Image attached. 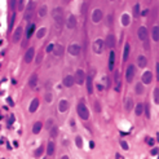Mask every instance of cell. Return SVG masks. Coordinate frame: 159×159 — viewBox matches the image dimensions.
Returning <instances> with one entry per match:
<instances>
[{
	"mask_svg": "<svg viewBox=\"0 0 159 159\" xmlns=\"http://www.w3.org/2000/svg\"><path fill=\"white\" fill-rule=\"evenodd\" d=\"M76 111H78V115L83 120L89 119V111H88V109H87V106L84 105V103H79L78 107H76Z\"/></svg>",
	"mask_w": 159,
	"mask_h": 159,
	"instance_id": "1",
	"label": "cell"
},
{
	"mask_svg": "<svg viewBox=\"0 0 159 159\" xmlns=\"http://www.w3.org/2000/svg\"><path fill=\"white\" fill-rule=\"evenodd\" d=\"M52 16H53L54 21L57 23L64 22V10H62V8H54L53 12H52Z\"/></svg>",
	"mask_w": 159,
	"mask_h": 159,
	"instance_id": "2",
	"label": "cell"
},
{
	"mask_svg": "<svg viewBox=\"0 0 159 159\" xmlns=\"http://www.w3.org/2000/svg\"><path fill=\"white\" fill-rule=\"evenodd\" d=\"M103 45H105V43L102 42L101 39H97L95 43H93V52L95 53H97V54H100L101 52H102V49H103Z\"/></svg>",
	"mask_w": 159,
	"mask_h": 159,
	"instance_id": "3",
	"label": "cell"
},
{
	"mask_svg": "<svg viewBox=\"0 0 159 159\" xmlns=\"http://www.w3.org/2000/svg\"><path fill=\"white\" fill-rule=\"evenodd\" d=\"M34 12H35V3H34V1H30L29 5H27L26 16H25V18H26V20H30V18L34 16Z\"/></svg>",
	"mask_w": 159,
	"mask_h": 159,
	"instance_id": "4",
	"label": "cell"
},
{
	"mask_svg": "<svg viewBox=\"0 0 159 159\" xmlns=\"http://www.w3.org/2000/svg\"><path fill=\"white\" fill-rule=\"evenodd\" d=\"M102 17H103L102 10H101V9H96L95 12H93V14H92V21L95 23H98L101 20H102Z\"/></svg>",
	"mask_w": 159,
	"mask_h": 159,
	"instance_id": "5",
	"label": "cell"
},
{
	"mask_svg": "<svg viewBox=\"0 0 159 159\" xmlns=\"http://www.w3.org/2000/svg\"><path fill=\"white\" fill-rule=\"evenodd\" d=\"M125 78H127V82L128 83H131V82L133 80V78H135V66H128L127 67V74H125Z\"/></svg>",
	"mask_w": 159,
	"mask_h": 159,
	"instance_id": "6",
	"label": "cell"
},
{
	"mask_svg": "<svg viewBox=\"0 0 159 159\" xmlns=\"http://www.w3.org/2000/svg\"><path fill=\"white\" fill-rule=\"evenodd\" d=\"M74 80L80 86V84L84 83V71L83 70H78L75 73V76H74Z\"/></svg>",
	"mask_w": 159,
	"mask_h": 159,
	"instance_id": "7",
	"label": "cell"
},
{
	"mask_svg": "<svg viewBox=\"0 0 159 159\" xmlns=\"http://www.w3.org/2000/svg\"><path fill=\"white\" fill-rule=\"evenodd\" d=\"M69 53L73 54V56H78V54L80 53V45H79V44L69 45Z\"/></svg>",
	"mask_w": 159,
	"mask_h": 159,
	"instance_id": "8",
	"label": "cell"
},
{
	"mask_svg": "<svg viewBox=\"0 0 159 159\" xmlns=\"http://www.w3.org/2000/svg\"><path fill=\"white\" fill-rule=\"evenodd\" d=\"M137 34H138V38L142 40V42H146V40H147L149 34H147V30L145 29V27H140L138 31H137Z\"/></svg>",
	"mask_w": 159,
	"mask_h": 159,
	"instance_id": "9",
	"label": "cell"
},
{
	"mask_svg": "<svg viewBox=\"0 0 159 159\" xmlns=\"http://www.w3.org/2000/svg\"><path fill=\"white\" fill-rule=\"evenodd\" d=\"M153 80V74L151 71H146V73H144V75H142V84H150Z\"/></svg>",
	"mask_w": 159,
	"mask_h": 159,
	"instance_id": "10",
	"label": "cell"
},
{
	"mask_svg": "<svg viewBox=\"0 0 159 159\" xmlns=\"http://www.w3.org/2000/svg\"><path fill=\"white\" fill-rule=\"evenodd\" d=\"M66 26L69 27V29H75V27H76V18H75V16H73V14L69 16V18L66 21Z\"/></svg>",
	"mask_w": 159,
	"mask_h": 159,
	"instance_id": "11",
	"label": "cell"
},
{
	"mask_svg": "<svg viewBox=\"0 0 159 159\" xmlns=\"http://www.w3.org/2000/svg\"><path fill=\"white\" fill-rule=\"evenodd\" d=\"M74 83H75V80H74V76L73 75L65 76V79H64V86L65 87H73Z\"/></svg>",
	"mask_w": 159,
	"mask_h": 159,
	"instance_id": "12",
	"label": "cell"
},
{
	"mask_svg": "<svg viewBox=\"0 0 159 159\" xmlns=\"http://www.w3.org/2000/svg\"><path fill=\"white\" fill-rule=\"evenodd\" d=\"M34 53H35V49H34V48H30L29 51L26 52V56H25V61H26L27 64H30V62L32 61V57H34Z\"/></svg>",
	"mask_w": 159,
	"mask_h": 159,
	"instance_id": "13",
	"label": "cell"
},
{
	"mask_svg": "<svg viewBox=\"0 0 159 159\" xmlns=\"http://www.w3.org/2000/svg\"><path fill=\"white\" fill-rule=\"evenodd\" d=\"M21 35H22V27L18 26V27H17V30L14 31V34H13V42L17 43L18 40L21 39Z\"/></svg>",
	"mask_w": 159,
	"mask_h": 159,
	"instance_id": "14",
	"label": "cell"
},
{
	"mask_svg": "<svg viewBox=\"0 0 159 159\" xmlns=\"http://www.w3.org/2000/svg\"><path fill=\"white\" fill-rule=\"evenodd\" d=\"M69 109V102L66 100H61L60 101V105H58V110L61 111V113H65V111H67Z\"/></svg>",
	"mask_w": 159,
	"mask_h": 159,
	"instance_id": "15",
	"label": "cell"
},
{
	"mask_svg": "<svg viewBox=\"0 0 159 159\" xmlns=\"http://www.w3.org/2000/svg\"><path fill=\"white\" fill-rule=\"evenodd\" d=\"M53 53H54V56L61 57L62 54H64V47H62L61 44H58V45L53 47Z\"/></svg>",
	"mask_w": 159,
	"mask_h": 159,
	"instance_id": "16",
	"label": "cell"
},
{
	"mask_svg": "<svg viewBox=\"0 0 159 159\" xmlns=\"http://www.w3.org/2000/svg\"><path fill=\"white\" fill-rule=\"evenodd\" d=\"M38 107H39V100H38V98H35V100H32L31 105H30V107H29L30 113H35V111L38 110Z\"/></svg>",
	"mask_w": 159,
	"mask_h": 159,
	"instance_id": "17",
	"label": "cell"
},
{
	"mask_svg": "<svg viewBox=\"0 0 159 159\" xmlns=\"http://www.w3.org/2000/svg\"><path fill=\"white\" fill-rule=\"evenodd\" d=\"M114 45H115L114 35H107V38H106V47H107V48H113Z\"/></svg>",
	"mask_w": 159,
	"mask_h": 159,
	"instance_id": "18",
	"label": "cell"
},
{
	"mask_svg": "<svg viewBox=\"0 0 159 159\" xmlns=\"http://www.w3.org/2000/svg\"><path fill=\"white\" fill-rule=\"evenodd\" d=\"M36 84H38V75H36V74H32V75L30 76L29 86H30V88H35Z\"/></svg>",
	"mask_w": 159,
	"mask_h": 159,
	"instance_id": "19",
	"label": "cell"
},
{
	"mask_svg": "<svg viewBox=\"0 0 159 159\" xmlns=\"http://www.w3.org/2000/svg\"><path fill=\"white\" fill-rule=\"evenodd\" d=\"M147 64V60L145 56H138L137 57V65H138V67H145Z\"/></svg>",
	"mask_w": 159,
	"mask_h": 159,
	"instance_id": "20",
	"label": "cell"
},
{
	"mask_svg": "<svg viewBox=\"0 0 159 159\" xmlns=\"http://www.w3.org/2000/svg\"><path fill=\"white\" fill-rule=\"evenodd\" d=\"M54 150H56L54 142H48V145H47V154H48V155H53Z\"/></svg>",
	"mask_w": 159,
	"mask_h": 159,
	"instance_id": "21",
	"label": "cell"
},
{
	"mask_svg": "<svg viewBox=\"0 0 159 159\" xmlns=\"http://www.w3.org/2000/svg\"><path fill=\"white\" fill-rule=\"evenodd\" d=\"M42 123L40 122H36L34 124V127H32V133H35V135H38V133L40 132V131H42Z\"/></svg>",
	"mask_w": 159,
	"mask_h": 159,
	"instance_id": "22",
	"label": "cell"
},
{
	"mask_svg": "<svg viewBox=\"0 0 159 159\" xmlns=\"http://www.w3.org/2000/svg\"><path fill=\"white\" fill-rule=\"evenodd\" d=\"M158 32H159V27L154 26V27H153V32H151V34H153V40H154V42H158V40H159V34H158Z\"/></svg>",
	"mask_w": 159,
	"mask_h": 159,
	"instance_id": "23",
	"label": "cell"
},
{
	"mask_svg": "<svg viewBox=\"0 0 159 159\" xmlns=\"http://www.w3.org/2000/svg\"><path fill=\"white\" fill-rule=\"evenodd\" d=\"M114 60H115L114 52H110V57H109V69H110V70L114 69Z\"/></svg>",
	"mask_w": 159,
	"mask_h": 159,
	"instance_id": "24",
	"label": "cell"
},
{
	"mask_svg": "<svg viewBox=\"0 0 159 159\" xmlns=\"http://www.w3.org/2000/svg\"><path fill=\"white\" fill-rule=\"evenodd\" d=\"M142 113H144V105H142V103H137V106H136V115H137V116H140V115H142Z\"/></svg>",
	"mask_w": 159,
	"mask_h": 159,
	"instance_id": "25",
	"label": "cell"
},
{
	"mask_svg": "<svg viewBox=\"0 0 159 159\" xmlns=\"http://www.w3.org/2000/svg\"><path fill=\"white\" fill-rule=\"evenodd\" d=\"M49 131H51V136L52 137H56L58 135V127L57 125H52L51 128H49Z\"/></svg>",
	"mask_w": 159,
	"mask_h": 159,
	"instance_id": "26",
	"label": "cell"
},
{
	"mask_svg": "<svg viewBox=\"0 0 159 159\" xmlns=\"http://www.w3.org/2000/svg\"><path fill=\"white\" fill-rule=\"evenodd\" d=\"M34 30H35V26H34V25H32V23L29 25V29H27V31H26V38H27V39H29V38L32 35Z\"/></svg>",
	"mask_w": 159,
	"mask_h": 159,
	"instance_id": "27",
	"label": "cell"
},
{
	"mask_svg": "<svg viewBox=\"0 0 159 159\" xmlns=\"http://www.w3.org/2000/svg\"><path fill=\"white\" fill-rule=\"evenodd\" d=\"M132 107H133V101H132V98H127V102H125V110L129 111V110H132Z\"/></svg>",
	"mask_w": 159,
	"mask_h": 159,
	"instance_id": "28",
	"label": "cell"
},
{
	"mask_svg": "<svg viewBox=\"0 0 159 159\" xmlns=\"http://www.w3.org/2000/svg\"><path fill=\"white\" fill-rule=\"evenodd\" d=\"M39 16H40V17H45V16H47V5H42V7H40Z\"/></svg>",
	"mask_w": 159,
	"mask_h": 159,
	"instance_id": "29",
	"label": "cell"
},
{
	"mask_svg": "<svg viewBox=\"0 0 159 159\" xmlns=\"http://www.w3.org/2000/svg\"><path fill=\"white\" fill-rule=\"evenodd\" d=\"M45 32H47V29H45V27H42V29H40L39 31L36 32L38 38H39V39H42V38H43V36H44V35H45Z\"/></svg>",
	"mask_w": 159,
	"mask_h": 159,
	"instance_id": "30",
	"label": "cell"
},
{
	"mask_svg": "<svg viewBox=\"0 0 159 159\" xmlns=\"http://www.w3.org/2000/svg\"><path fill=\"white\" fill-rule=\"evenodd\" d=\"M136 93H137V95H141V93H144V87H142L141 83L136 84Z\"/></svg>",
	"mask_w": 159,
	"mask_h": 159,
	"instance_id": "31",
	"label": "cell"
},
{
	"mask_svg": "<svg viewBox=\"0 0 159 159\" xmlns=\"http://www.w3.org/2000/svg\"><path fill=\"white\" fill-rule=\"evenodd\" d=\"M128 56H129V44H125V47H124V61H127Z\"/></svg>",
	"mask_w": 159,
	"mask_h": 159,
	"instance_id": "32",
	"label": "cell"
},
{
	"mask_svg": "<svg viewBox=\"0 0 159 159\" xmlns=\"http://www.w3.org/2000/svg\"><path fill=\"white\" fill-rule=\"evenodd\" d=\"M43 153H44V146H40L39 149L35 150V157H42Z\"/></svg>",
	"mask_w": 159,
	"mask_h": 159,
	"instance_id": "33",
	"label": "cell"
},
{
	"mask_svg": "<svg viewBox=\"0 0 159 159\" xmlns=\"http://www.w3.org/2000/svg\"><path fill=\"white\" fill-rule=\"evenodd\" d=\"M87 89H88L89 95H92V93H93V88H92V79H91V78L88 79V84H87Z\"/></svg>",
	"mask_w": 159,
	"mask_h": 159,
	"instance_id": "34",
	"label": "cell"
},
{
	"mask_svg": "<svg viewBox=\"0 0 159 159\" xmlns=\"http://www.w3.org/2000/svg\"><path fill=\"white\" fill-rule=\"evenodd\" d=\"M154 101H155V103L159 102V89L158 88L154 89Z\"/></svg>",
	"mask_w": 159,
	"mask_h": 159,
	"instance_id": "35",
	"label": "cell"
},
{
	"mask_svg": "<svg viewBox=\"0 0 159 159\" xmlns=\"http://www.w3.org/2000/svg\"><path fill=\"white\" fill-rule=\"evenodd\" d=\"M25 3H26V0H20V4H18V10H22L25 9Z\"/></svg>",
	"mask_w": 159,
	"mask_h": 159,
	"instance_id": "36",
	"label": "cell"
},
{
	"mask_svg": "<svg viewBox=\"0 0 159 159\" xmlns=\"http://www.w3.org/2000/svg\"><path fill=\"white\" fill-rule=\"evenodd\" d=\"M138 9H140V5H138V4H137V5H135V13H133V14H135V17H138V16H140Z\"/></svg>",
	"mask_w": 159,
	"mask_h": 159,
	"instance_id": "37",
	"label": "cell"
},
{
	"mask_svg": "<svg viewBox=\"0 0 159 159\" xmlns=\"http://www.w3.org/2000/svg\"><path fill=\"white\" fill-rule=\"evenodd\" d=\"M128 20H129V16H127V14L123 16V23H124L125 26H127V25L129 23V22H128Z\"/></svg>",
	"mask_w": 159,
	"mask_h": 159,
	"instance_id": "38",
	"label": "cell"
},
{
	"mask_svg": "<svg viewBox=\"0 0 159 159\" xmlns=\"http://www.w3.org/2000/svg\"><path fill=\"white\" fill-rule=\"evenodd\" d=\"M45 101H47V102H51V101H52V95H51V93H47V95H45Z\"/></svg>",
	"mask_w": 159,
	"mask_h": 159,
	"instance_id": "39",
	"label": "cell"
},
{
	"mask_svg": "<svg viewBox=\"0 0 159 159\" xmlns=\"http://www.w3.org/2000/svg\"><path fill=\"white\" fill-rule=\"evenodd\" d=\"M151 155H154V157H157V155H158V147H157V146L153 147V150H151Z\"/></svg>",
	"mask_w": 159,
	"mask_h": 159,
	"instance_id": "40",
	"label": "cell"
},
{
	"mask_svg": "<svg viewBox=\"0 0 159 159\" xmlns=\"http://www.w3.org/2000/svg\"><path fill=\"white\" fill-rule=\"evenodd\" d=\"M76 145H78V147H82V138L80 137H76Z\"/></svg>",
	"mask_w": 159,
	"mask_h": 159,
	"instance_id": "41",
	"label": "cell"
},
{
	"mask_svg": "<svg viewBox=\"0 0 159 159\" xmlns=\"http://www.w3.org/2000/svg\"><path fill=\"white\" fill-rule=\"evenodd\" d=\"M120 144H122V147H123L124 150H128V144H127L125 141H122Z\"/></svg>",
	"mask_w": 159,
	"mask_h": 159,
	"instance_id": "42",
	"label": "cell"
},
{
	"mask_svg": "<svg viewBox=\"0 0 159 159\" xmlns=\"http://www.w3.org/2000/svg\"><path fill=\"white\" fill-rule=\"evenodd\" d=\"M52 123H53V120H52V119H49L48 122H47V127H48V128H51V127H52Z\"/></svg>",
	"mask_w": 159,
	"mask_h": 159,
	"instance_id": "43",
	"label": "cell"
},
{
	"mask_svg": "<svg viewBox=\"0 0 159 159\" xmlns=\"http://www.w3.org/2000/svg\"><path fill=\"white\" fill-rule=\"evenodd\" d=\"M95 105H96V111H100V110H101V106H98L100 103H98V102H96Z\"/></svg>",
	"mask_w": 159,
	"mask_h": 159,
	"instance_id": "44",
	"label": "cell"
},
{
	"mask_svg": "<svg viewBox=\"0 0 159 159\" xmlns=\"http://www.w3.org/2000/svg\"><path fill=\"white\" fill-rule=\"evenodd\" d=\"M51 51H53V45H48V47H47V52H51Z\"/></svg>",
	"mask_w": 159,
	"mask_h": 159,
	"instance_id": "45",
	"label": "cell"
},
{
	"mask_svg": "<svg viewBox=\"0 0 159 159\" xmlns=\"http://www.w3.org/2000/svg\"><path fill=\"white\" fill-rule=\"evenodd\" d=\"M145 113H146V116H147V118L150 116V113H149V107H147V106H146V110H145Z\"/></svg>",
	"mask_w": 159,
	"mask_h": 159,
	"instance_id": "46",
	"label": "cell"
},
{
	"mask_svg": "<svg viewBox=\"0 0 159 159\" xmlns=\"http://www.w3.org/2000/svg\"><path fill=\"white\" fill-rule=\"evenodd\" d=\"M13 122H14V116L12 115V116H10V119H9V124H12Z\"/></svg>",
	"mask_w": 159,
	"mask_h": 159,
	"instance_id": "47",
	"label": "cell"
},
{
	"mask_svg": "<svg viewBox=\"0 0 159 159\" xmlns=\"http://www.w3.org/2000/svg\"><path fill=\"white\" fill-rule=\"evenodd\" d=\"M89 147H91V149H93V147H95V142H93V141L89 142Z\"/></svg>",
	"mask_w": 159,
	"mask_h": 159,
	"instance_id": "48",
	"label": "cell"
},
{
	"mask_svg": "<svg viewBox=\"0 0 159 159\" xmlns=\"http://www.w3.org/2000/svg\"><path fill=\"white\" fill-rule=\"evenodd\" d=\"M42 57H43V56H42V54H40V56H39V57H38V58H36V62H38V64H39V62L42 61Z\"/></svg>",
	"mask_w": 159,
	"mask_h": 159,
	"instance_id": "49",
	"label": "cell"
},
{
	"mask_svg": "<svg viewBox=\"0 0 159 159\" xmlns=\"http://www.w3.org/2000/svg\"><path fill=\"white\" fill-rule=\"evenodd\" d=\"M149 144H150V145H153V144H154V140H153V138H151V140H149Z\"/></svg>",
	"mask_w": 159,
	"mask_h": 159,
	"instance_id": "50",
	"label": "cell"
},
{
	"mask_svg": "<svg viewBox=\"0 0 159 159\" xmlns=\"http://www.w3.org/2000/svg\"><path fill=\"white\" fill-rule=\"evenodd\" d=\"M116 159H123V158H122V155H119V154H116Z\"/></svg>",
	"mask_w": 159,
	"mask_h": 159,
	"instance_id": "51",
	"label": "cell"
},
{
	"mask_svg": "<svg viewBox=\"0 0 159 159\" xmlns=\"http://www.w3.org/2000/svg\"><path fill=\"white\" fill-rule=\"evenodd\" d=\"M61 159H69V157H67V155H64V157H62Z\"/></svg>",
	"mask_w": 159,
	"mask_h": 159,
	"instance_id": "52",
	"label": "cell"
}]
</instances>
